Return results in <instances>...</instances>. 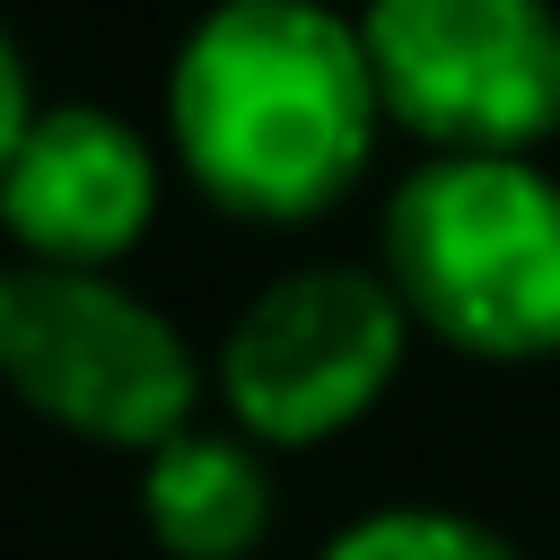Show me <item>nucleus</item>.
<instances>
[{
	"label": "nucleus",
	"instance_id": "2",
	"mask_svg": "<svg viewBox=\"0 0 560 560\" xmlns=\"http://www.w3.org/2000/svg\"><path fill=\"white\" fill-rule=\"evenodd\" d=\"M385 280L472 359L560 350V184L525 158H429L385 210Z\"/></svg>",
	"mask_w": 560,
	"mask_h": 560
},
{
	"label": "nucleus",
	"instance_id": "8",
	"mask_svg": "<svg viewBox=\"0 0 560 560\" xmlns=\"http://www.w3.org/2000/svg\"><path fill=\"white\" fill-rule=\"evenodd\" d=\"M324 560H516L490 525L472 516H446V508H385V516H359L324 542Z\"/></svg>",
	"mask_w": 560,
	"mask_h": 560
},
{
	"label": "nucleus",
	"instance_id": "9",
	"mask_svg": "<svg viewBox=\"0 0 560 560\" xmlns=\"http://www.w3.org/2000/svg\"><path fill=\"white\" fill-rule=\"evenodd\" d=\"M26 122H35V88H26V61H18V44L0 35V175H9L18 140H26Z\"/></svg>",
	"mask_w": 560,
	"mask_h": 560
},
{
	"label": "nucleus",
	"instance_id": "7",
	"mask_svg": "<svg viewBox=\"0 0 560 560\" xmlns=\"http://www.w3.org/2000/svg\"><path fill=\"white\" fill-rule=\"evenodd\" d=\"M140 516L175 560H245L271 534V472L254 438L175 429L166 446L140 455Z\"/></svg>",
	"mask_w": 560,
	"mask_h": 560
},
{
	"label": "nucleus",
	"instance_id": "6",
	"mask_svg": "<svg viewBox=\"0 0 560 560\" xmlns=\"http://www.w3.org/2000/svg\"><path fill=\"white\" fill-rule=\"evenodd\" d=\"M158 219V158L105 105H44L0 175V228L26 262L114 271Z\"/></svg>",
	"mask_w": 560,
	"mask_h": 560
},
{
	"label": "nucleus",
	"instance_id": "1",
	"mask_svg": "<svg viewBox=\"0 0 560 560\" xmlns=\"http://www.w3.org/2000/svg\"><path fill=\"white\" fill-rule=\"evenodd\" d=\"M184 175L236 219L332 210L385 122L368 35L315 0H219L166 79Z\"/></svg>",
	"mask_w": 560,
	"mask_h": 560
},
{
	"label": "nucleus",
	"instance_id": "4",
	"mask_svg": "<svg viewBox=\"0 0 560 560\" xmlns=\"http://www.w3.org/2000/svg\"><path fill=\"white\" fill-rule=\"evenodd\" d=\"M359 35L385 114L438 158H525L560 131L551 0H368Z\"/></svg>",
	"mask_w": 560,
	"mask_h": 560
},
{
	"label": "nucleus",
	"instance_id": "5",
	"mask_svg": "<svg viewBox=\"0 0 560 560\" xmlns=\"http://www.w3.org/2000/svg\"><path fill=\"white\" fill-rule=\"evenodd\" d=\"M411 315L385 271H280L219 341V402L254 446H315L350 429L402 368Z\"/></svg>",
	"mask_w": 560,
	"mask_h": 560
},
{
	"label": "nucleus",
	"instance_id": "3",
	"mask_svg": "<svg viewBox=\"0 0 560 560\" xmlns=\"http://www.w3.org/2000/svg\"><path fill=\"white\" fill-rule=\"evenodd\" d=\"M0 385L52 429L131 455L192 429L201 402L192 341L149 298H131L114 271H70L26 254L0 262Z\"/></svg>",
	"mask_w": 560,
	"mask_h": 560
}]
</instances>
